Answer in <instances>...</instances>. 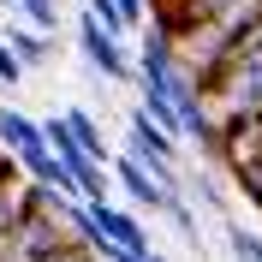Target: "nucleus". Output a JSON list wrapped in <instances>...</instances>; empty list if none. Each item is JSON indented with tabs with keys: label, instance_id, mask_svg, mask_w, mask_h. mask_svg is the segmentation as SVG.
<instances>
[{
	"label": "nucleus",
	"instance_id": "nucleus-1",
	"mask_svg": "<svg viewBox=\"0 0 262 262\" xmlns=\"http://www.w3.org/2000/svg\"><path fill=\"white\" fill-rule=\"evenodd\" d=\"M66 245H78V238L60 227V214L48 209V196L30 214H18L12 227H0V262H42V256H54Z\"/></svg>",
	"mask_w": 262,
	"mask_h": 262
},
{
	"label": "nucleus",
	"instance_id": "nucleus-2",
	"mask_svg": "<svg viewBox=\"0 0 262 262\" xmlns=\"http://www.w3.org/2000/svg\"><path fill=\"white\" fill-rule=\"evenodd\" d=\"M72 42H78L83 72H90L96 83H131V78H137V66H131V54H125V36L101 30V18H96V12H78Z\"/></svg>",
	"mask_w": 262,
	"mask_h": 262
},
{
	"label": "nucleus",
	"instance_id": "nucleus-3",
	"mask_svg": "<svg viewBox=\"0 0 262 262\" xmlns=\"http://www.w3.org/2000/svg\"><path fill=\"white\" fill-rule=\"evenodd\" d=\"M125 155H137V161H143L155 179H167V185L185 179V173H179V137L161 131L143 107H131V114H125Z\"/></svg>",
	"mask_w": 262,
	"mask_h": 262
},
{
	"label": "nucleus",
	"instance_id": "nucleus-4",
	"mask_svg": "<svg viewBox=\"0 0 262 262\" xmlns=\"http://www.w3.org/2000/svg\"><path fill=\"white\" fill-rule=\"evenodd\" d=\"M107 173H114L119 196H125L131 209H149V214H161V209H167V196L179 191V185L155 179V173H149V167L137 161V155H125V149H119V155H107Z\"/></svg>",
	"mask_w": 262,
	"mask_h": 262
},
{
	"label": "nucleus",
	"instance_id": "nucleus-5",
	"mask_svg": "<svg viewBox=\"0 0 262 262\" xmlns=\"http://www.w3.org/2000/svg\"><path fill=\"white\" fill-rule=\"evenodd\" d=\"M90 221L101 227V238H114V245H125V250H155L149 245V227L137 221V209H119V203H90Z\"/></svg>",
	"mask_w": 262,
	"mask_h": 262
},
{
	"label": "nucleus",
	"instance_id": "nucleus-6",
	"mask_svg": "<svg viewBox=\"0 0 262 262\" xmlns=\"http://www.w3.org/2000/svg\"><path fill=\"white\" fill-rule=\"evenodd\" d=\"M0 42L24 60V72H36V66L54 60V30H36V24H24V18H6V30H0Z\"/></svg>",
	"mask_w": 262,
	"mask_h": 262
},
{
	"label": "nucleus",
	"instance_id": "nucleus-7",
	"mask_svg": "<svg viewBox=\"0 0 262 262\" xmlns=\"http://www.w3.org/2000/svg\"><path fill=\"white\" fill-rule=\"evenodd\" d=\"M30 143H42V119H30L24 107H12V101H0V149H6V155H24Z\"/></svg>",
	"mask_w": 262,
	"mask_h": 262
},
{
	"label": "nucleus",
	"instance_id": "nucleus-8",
	"mask_svg": "<svg viewBox=\"0 0 262 262\" xmlns=\"http://www.w3.org/2000/svg\"><path fill=\"white\" fill-rule=\"evenodd\" d=\"M36 203H42V185H30L18 167H12V173H0V227H12L18 214H30Z\"/></svg>",
	"mask_w": 262,
	"mask_h": 262
},
{
	"label": "nucleus",
	"instance_id": "nucleus-9",
	"mask_svg": "<svg viewBox=\"0 0 262 262\" xmlns=\"http://www.w3.org/2000/svg\"><path fill=\"white\" fill-rule=\"evenodd\" d=\"M60 119H66V131L78 137L83 155H96V161H107V155H114V149H107V131H101V119L90 114V107H66Z\"/></svg>",
	"mask_w": 262,
	"mask_h": 262
},
{
	"label": "nucleus",
	"instance_id": "nucleus-10",
	"mask_svg": "<svg viewBox=\"0 0 262 262\" xmlns=\"http://www.w3.org/2000/svg\"><path fill=\"white\" fill-rule=\"evenodd\" d=\"M161 221H167V227H173V232H179V238H185V245H191V250H203V221H196V209H191V196H185V185H179V191H173V196H167Z\"/></svg>",
	"mask_w": 262,
	"mask_h": 262
},
{
	"label": "nucleus",
	"instance_id": "nucleus-11",
	"mask_svg": "<svg viewBox=\"0 0 262 262\" xmlns=\"http://www.w3.org/2000/svg\"><path fill=\"white\" fill-rule=\"evenodd\" d=\"M221 238H227V250H232V262H262V232H250V227H238V221H221Z\"/></svg>",
	"mask_w": 262,
	"mask_h": 262
},
{
	"label": "nucleus",
	"instance_id": "nucleus-12",
	"mask_svg": "<svg viewBox=\"0 0 262 262\" xmlns=\"http://www.w3.org/2000/svg\"><path fill=\"white\" fill-rule=\"evenodd\" d=\"M250 60H262V18L245 24V30L232 36V48L221 54V66H250ZM221 66H214V72H221Z\"/></svg>",
	"mask_w": 262,
	"mask_h": 262
},
{
	"label": "nucleus",
	"instance_id": "nucleus-13",
	"mask_svg": "<svg viewBox=\"0 0 262 262\" xmlns=\"http://www.w3.org/2000/svg\"><path fill=\"white\" fill-rule=\"evenodd\" d=\"M12 6H18L24 24H36V30H54V24H60V0H12Z\"/></svg>",
	"mask_w": 262,
	"mask_h": 262
},
{
	"label": "nucleus",
	"instance_id": "nucleus-14",
	"mask_svg": "<svg viewBox=\"0 0 262 262\" xmlns=\"http://www.w3.org/2000/svg\"><path fill=\"white\" fill-rule=\"evenodd\" d=\"M24 78H30V72H24V60H18V54L6 48V42H0V96H12V90H18Z\"/></svg>",
	"mask_w": 262,
	"mask_h": 262
},
{
	"label": "nucleus",
	"instance_id": "nucleus-15",
	"mask_svg": "<svg viewBox=\"0 0 262 262\" xmlns=\"http://www.w3.org/2000/svg\"><path fill=\"white\" fill-rule=\"evenodd\" d=\"M83 12H96V18H101V30H114V36H131V24L119 18V6H114V0H83Z\"/></svg>",
	"mask_w": 262,
	"mask_h": 262
},
{
	"label": "nucleus",
	"instance_id": "nucleus-16",
	"mask_svg": "<svg viewBox=\"0 0 262 262\" xmlns=\"http://www.w3.org/2000/svg\"><path fill=\"white\" fill-rule=\"evenodd\" d=\"M42 262H96L83 245H66V250H54V256H42Z\"/></svg>",
	"mask_w": 262,
	"mask_h": 262
},
{
	"label": "nucleus",
	"instance_id": "nucleus-17",
	"mask_svg": "<svg viewBox=\"0 0 262 262\" xmlns=\"http://www.w3.org/2000/svg\"><path fill=\"white\" fill-rule=\"evenodd\" d=\"M0 173H12V155H6V149H0Z\"/></svg>",
	"mask_w": 262,
	"mask_h": 262
},
{
	"label": "nucleus",
	"instance_id": "nucleus-18",
	"mask_svg": "<svg viewBox=\"0 0 262 262\" xmlns=\"http://www.w3.org/2000/svg\"><path fill=\"white\" fill-rule=\"evenodd\" d=\"M161 6H173V0H161Z\"/></svg>",
	"mask_w": 262,
	"mask_h": 262
}]
</instances>
